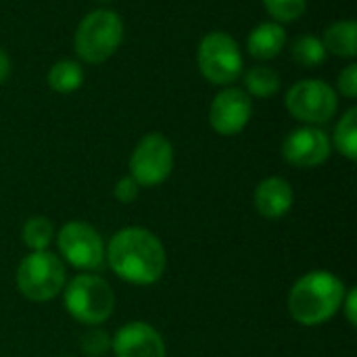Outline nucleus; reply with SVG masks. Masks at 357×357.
Instances as JSON below:
<instances>
[{
	"label": "nucleus",
	"instance_id": "nucleus-1",
	"mask_svg": "<svg viewBox=\"0 0 357 357\" xmlns=\"http://www.w3.org/2000/svg\"><path fill=\"white\" fill-rule=\"evenodd\" d=\"M105 261L126 282L149 287L155 284L167 264L165 247L146 228H123L107 245Z\"/></svg>",
	"mask_w": 357,
	"mask_h": 357
},
{
	"label": "nucleus",
	"instance_id": "nucleus-2",
	"mask_svg": "<svg viewBox=\"0 0 357 357\" xmlns=\"http://www.w3.org/2000/svg\"><path fill=\"white\" fill-rule=\"evenodd\" d=\"M345 293V282L333 272H307L289 293V314L303 326H320L339 312Z\"/></svg>",
	"mask_w": 357,
	"mask_h": 357
},
{
	"label": "nucleus",
	"instance_id": "nucleus-3",
	"mask_svg": "<svg viewBox=\"0 0 357 357\" xmlns=\"http://www.w3.org/2000/svg\"><path fill=\"white\" fill-rule=\"evenodd\" d=\"M65 310L67 314L86 326H98L107 322L115 310V295L109 282L96 274H79L67 282Z\"/></svg>",
	"mask_w": 357,
	"mask_h": 357
},
{
	"label": "nucleus",
	"instance_id": "nucleus-4",
	"mask_svg": "<svg viewBox=\"0 0 357 357\" xmlns=\"http://www.w3.org/2000/svg\"><path fill=\"white\" fill-rule=\"evenodd\" d=\"M123 40V23L111 8L92 10L77 25L73 44L75 52L84 63L98 65L115 54Z\"/></svg>",
	"mask_w": 357,
	"mask_h": 357
},
{
	"label": "nucleus",
	"instance_id": "nucleus-5",
	"mask_svg": "<svg viewBox=\"0 0 357 357\" xmlns=\"http://www.w3.org/2000/svg\"><path fill=\"white\" fill-rule=\"evenodd\" d=\"M67 282V270L61 257L50 251H31L17 266L19 293L36 303L54 299Z\"/></svg>",
	"mask_w": 357,
	"mask_h": 357
},
{
	"label": "nucleus",
	"instance_id": "nucleus-6",
	"mask_svg": "<svg viewBox=\"0 0 357 357\" xmlns=\"http://www.w3.org/2000/svg\"><path fill=\"white\" fill-rule=\"evenodd\" d=\"M197 63L203 77L215 86H230L243 73V52L236 40L226 31L207 33L197 50Z\"/></svg>",
	"mask_w": 357,
	"mask_h": 357
},
{
	"label": "nucleus",
	"instance_id": "nucleus-7",
	"mask_svg": "<svg viewBox=\"0 0 357 357\" xmlns=\"http://www.w3.org/2000/svg\"><path fill=\"white\" fill-rule=\"evenodd\" d=\"M284 107L295 119L307 126H320L335 117L339 98L335 88L324 79H299L287 92Z\"/></svg>",
	"mask_w": 357,
	"mask_h": 357
},
{
	"label": "nucleus",
	"instance_id": "nucleus-8",
	"mask_svg": "<svg viewBox=\"0 0 357 357\" xmlns=\"http://www.w3.org/2000/svg\"><path fill=\"white\" fill-rule=\"evenodd\" d=\"M174 169V146L163 134H146L130 157V176L142 188L163 184Z\"/></svg>",
	"mask_w": 357,
	"mask_h": 357
},
{
	"label": "nucleus",
	"instance_id": "nucleus-9",
	"mask_svg": "<svg viewBox=\"0 0 357 357\" xmlns=\"http://www.w3.org/2000/svg\"><path fill=\"white\" fill-rule=\"evenodd\" d=\"M56 245L61 257H65V261L77 270L94 272L105 266L102 236L86 222H67L56 234Z\"/></svg>",
	"mask_w": 357,
	"mask_h": 357
},
{
	"label": "nucleus",
	"instance_id": "nucleus-10",
	"mask_svg": "<svg viewBox=\"0 0 357 357\" xmlns=\"http://www.w3.org/2000/svg\"><path fill=\"white\" fill-rule=\"evenodd\" d=\"M253 115L251 96L243 88L228 86L215 94L209 107V123L220 136L241 134Z\"/></svg>",
	"mask_w": 357,
	"mask_h": 357
},
{
	"label": "nucleus",
	"instance_id": "nucleus-11",
	"mask_svg": "<svg viewBox=\"0 0 357 357\" xmlns=\"http://www.w3.org/2000/svg\"><path fill=\"white\" fill-rule=\"evenodd\" d=\"M333 151L328 134L316 126H303L293 130L282 142V157L295 167H318Z\"/></svg>",
	"mask_w": 357,
	"mask_h": 357
},
{
	"label": "nucleus",
	"instance_id": "nucleus-12",
	"mask_svg": "<svg viewBox=\"0 0 357 357\" xmlns=\"http://www.w3.org/2000/svg\"><path fill=\"white\" fill-rule=\"evenodd\" d=\"M115 357H165L163 337L146 322H128L111 339Z\"/></svg>",
	"mask_w": 357,
	"mask_h": 357
},
{
	"label": "nucleus",
	"instance_id": "nucleus-13",
	"mask_svg": "<svg viewBox=\"0 0 357 357\" xmlns=\"http://www.w3.org/2000/svg\"><path fill=\"white\" fill-rule=\"evenodd\" d=\"M293 186L280 176H270L261 180L253 195V205L257 213L266 220H280L282 215H287L293 207Z\"/></svg>",
	"mask_w": 357,
	"mask_h": 357
},
{
	"label": "nucleus",
	"instance_id": "nucleus-14",
	"mask_svg": "<svg viewBox=\"0 0 357 357\" xmlns=\"http://www.w3.org/2000/svg\"><path fill=\"white\" fill-rule=\"evenodd\" d=\"M284 44H287V31L276 21H266V23L255 25L247 38L249 54L257 61H270L278 56Z\"/></svg>",
	"mask_w": 357,
	"mask_h": 357
},
{
	"label": "nucleus",
	"instance_id": "nucleus-15",
	"mask_svg": "<svg viewBox=\"0 0 357 357\" xmlns=\"http://www.w3.org/2000/svg\"><path fill=\"white\" fill-rule=\"evenodd\" d=\"M326 52L341 56V59H354L357 54V23L356 21H337L324 31L322 40Z\"/></svg>",
	"mask_w": 357,
	"mask_h": 357
},
{
	"label": "nucleus",
	"instance_id": "nucleus-16",
	"mask_svg": "<svg viewBox=\"0 0 357 357\" xmlns=\"http://www.w3.org/2000/svg\"><path fill=\"white\" fill-rule=\"evenodd\" d=\"M84 84V69L71 59L56 61L48 71V86L59 94H71Z\"/></svg>",
	"mask_w": 357,
	"mask_h": 357
},
{
	"label": "nucleus",
	"instance_id": "nucleus-17",
	"mask_svg": "<svg viewBox=\"0 0 357 357\" xmlns=\"http://www.w3.org/2000/svg\"><path fill=\"white\" fill-rule=\"evenodd\" d=\"M245 92L257 98H270L280 90V75L272 67L255 65L245 73Z\"/></svg>",
	"mask_w": 357,
	"mask_h": 357
},
{
	"label": "nucleus",
	"instance_id": "nucleus-18",
	"mask_svg": "<svg viewBox=\"0 0 357 357\" xmlns=\"http://www.w3.org/2000/svg\"><path fill=\"white\" fill-rule=\"evenodd\" d=\"M335 149L347 157L349 161L357 159V109L351 107L345 111V115L341 117V121L335 128V136H333Z\"/></svg>",
	"mask_w": 357,
	"mask_h": 357
},
{
	"label": "nucleus",
	"instance_id": "nucleus-19",
	"mask_svg": "<svg viewBox=\"0 0 357 357\" xmlns=\"http://www.w3.org/2000/svg\"><path fill=\"white\" fill-rule=\"evenodd\" d=\"M21 238H23V245L29 251H46L48 245L54 238V226H52V222L48 218L33 215L23 224Z\"/></svg>",
	"mask_w": 357,
	"mask_h": 357
},
{
	"label": "nucleus",
	"instance_id": "nucleus-20",
	"mask_svg": "<svg viewBox=\"0 0 357 357\" xmlns=\"http://www.w3.org/2000/svg\"><path fill=\"white\" fill-rule=\"evenodd\" d=\"M293 59L301 67H318L326 59V48L316 36H299L293 44Z\"/></svg>",
	"mask_w": 357,
	"mask_h": 357
},
{
	"label": "nucleus",
	"instance_id": "nucleus-21",
	"mask_svg": "<svg viewBox=\"0 0 357 357\" xmlns=\"http://www.w3.org/2000/svg\"><path fill=\"white\" fill-rule=\"evenodd\" d=\"M261 2L276 23H293L307 8V0H261Z\"/></svg>",
	"mask_w": 357,
	"mask_h": 357
},
{
	"label": "nucleus",
	"instance_id": "nucleus-22",
	"mask_svg": "<svg viewBox=\"0 0 357 357\" xmlns=\"http://www.w3.org/2000/svg\"><path fill=\"white\" fill-rule=\"evenodd\" d=\"M109 349H111V337L100 328H92L82 337V354L86 357H102Z\"/></svg>",
	"mask_w": 357,
	"mask_h": 357
},
{
	"label": "nucleus",
	"instance_id": "nucleus-23",
	"mask_svg": "<svg viewBox=\"0 0 357 357\" xmlns=\"http://www.w3.org/2000/svg\"><path fill=\"white\" fill-rule=\"evenodd\" d=\"M115 199L119 201V203H123V205H130V203H134L136 199H138V195H140V186H138V182L132 178V176H123V178H119L117 180V184H115Z\"/></svg>",
	"mask_w": 357,
	"mask_h": 357
},
{
	"label": "nucleus",
	"instance_id": "nucleus-24",
	"mask_svg": "<svg viewBox=\"0 0 357 357\" xmlns=\"http://www.w3.org/2000/svg\"><path fill=\"white\" fill-rule=\"evenodd\" d=\"M337 86H339V92L354 100L357 96V65H347L341 73H339V79H337Z\"/></svg>",
	"mask_w": 357,
	"mask_h": 357
},
{
	"label": "nucleus",
	"instance_id": "nucleus-25",
	"mask_svg": "<svg viewBox=\"0 0 357 357\" xmlns=\"http://www.w3.org/2000/svg\"><path fill=\"white\" fill-rule=\"evenodd\" d=\"M341 307L345 310L347 322H349L351 326H356V324H357V291H356V289H349V291L345 293V297H343V303H341Z\"/></svg>",
	"mask_w": 357,
	"mask_h": 357
},
{
	"label": "nucleus",
	"instance_id": "nucleus-26",
	"mask_svg": "<svg viewBox=\"0 0 357 357\" xmlns=\"http://www.w3.org/2000/svg\"><path fill=\"white\" fill-rule=\"evenodd\" d=\"M8 75H10V59H8V54L0 48V84H4Z\"/></svg>",
	"mask_w": 357,
	"mask_h": 357
},
{
	"label": "nucleus",
	"instance_id": "nucleus-27",
	"mask_svg": "<svg viewBox=\"0 0 357 357\" xmlns=\"http://www.w3.org/2000/svg\"><path fill=\"white\" fill-rule=\"evenodd\" d=\"M96 2H111V0H96Z\"/></svg>",
	"mask_w": 357,
	"mask_h": 357
},
{
	"label": "nucleus",
	"instance_id": "nucleus-28",
	"mask_svg": "<svg viewBox=\"0 0 357 357\" xmlns=\"http://www.w3.org/2000/svg\"><path fill=\"white\" fill-rule=\"evenodd\" d=\"M63 357H69V356H63Z\"/></svg>",
	"mask_w": 357,
	"mask_h": 357
}]
</instances>
